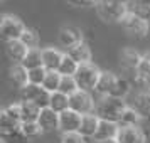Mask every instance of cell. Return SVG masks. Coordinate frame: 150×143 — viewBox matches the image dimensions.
<instances>
[{"instance_id":"cell-1","label":"cell","mask_w":150,"mask_h":143,"mask_svg":"<svg viewBox=\"0 0 150 143\" xmlns=\"http://www.w3.org/2000/svg\"><path fill=\"white\" fill-rule=\"evenodd\" d=\"M125 108H127V103L123 99H118V98H113V96H106V98H101L96 103L95 115L100 120H105V121L118 123Z\"/></svg>"},{"instance_id":"cell-2","label":"cell","mask_w":150,"mask_h":143,"mask_svg":"<svg viewBox=\"0 0 150 143\" xmlns=\"http://www.w3.org/2000/svg\"><path fill=\"white\" fill-rule=\"evenodd\" d=\"M96 12L105 22H122L128 14V4L118 0L96 2Z\"/></svg>"},{"instance_id":"cell-3","label":"cell","mask_w":150,"mask_h":143,"mask_svg":"<svg viewBox=\"0 0 150 143\" xmlns=\"http://www.w3.org/2000/svg\"><path fill=\"white\" fill-rule=\"evenodd\" d=\"M100 76H101V71L96 68L93 62H89V64H81L79 66L78 73L74 74V79L78 82V88L81 91L91 93V91H95Z\"/></svg>"},{"instance_id":"cell-4","label":"cell","mask_w":150,"mask_h":143,"mask_svg":"<svg viewBox=\"0 0 150 143\" xmlns=\"http://www.w3.org/2000/svg\"><path fill=\"white\" fill-rule=\"evenodd\" d=\"M25 25L21 19H17L14 15H4L0 20V34L5 42L10 41H21V37L25 32Z\"/></svg>"},{"instance_id":"cell-5","label":"cell","mask_w":150,"mask_h":143,"mask_svg":"<svg viewBox=\"0 0 150 143\" xmlns=\"http://www.w3.org/2000/svg\"><path fill=\"white\" fill-rule=\"evenodd\" d=\"M69 109L79 113L81 116L91 115V113H95V109H96V103L93 99L91 93L79 89L78 93H74L73 96H69Z\"/></svg>"},{"instance_id":"cell-6","label":"cell","mask_w":150,"mask_h":143,"mask_svg":"<svg viewBox=\"0 0 150 143\" xmlns=\"http://www.w3.org/2000/svg\"><path fill=\"white\" fill-rule=\"evenodd\" d=\"M22 99L24 101H30L37 104L41 109L49 108V101H51V93H47L42 86H35V84H27L24 89H21Z\"/></svg>"},{"instance_id":"cell-7","label":"cell","mask_w":150,"mask_h":143,"mask_svg":"<svg viewBox=\"0 0 150 143\" xmlns=\"http://www.w3.org/2000/svg\"><path fill=\"white\" fill-rule=\"evenodd\" d=\"M120 24H122V27L125 29L127 34L132 35V37H137V39H143L149 34V29H150V24H147L145 20L138 19L137 15L130 14V12L125 15V19Z\"/></svg>"},{"instance_id":"cell-8","label":"cell","mask_w":150,"mask_h":143,"mask_svg":"<svg viewBox=\"0 0 150 143\" xmlns=\"http://www.w3.org/2000/svg\"><path fill=\"white\" fill-rule=\"evenodd\" d=\"M83 116L73 109H66L64 113L59 115V130L64 133H79Z\"/></svg>"},{"instance_id":"cell-9","label":"cell","mask_w":150,"mask_h":143,"mask_svg":"<svg viewBox=\"0 0 150 143\" xmlns=\"http://www.w3.org/2000/svg\"><path fill=\"white\" fill-rule=\"evenodd\" d=\"M118 133H120V125L118 123L101 120L100 121V126H98V131H96V135L93 140L98 143L111 142V140H116L118 138Z\"/></svg>"},{"instance_id":"cell-10","label":"cell","mask_w":150,"mask_h":143,"mask_svg":"<svg viewBox=\"0 0 150 143\" xmlns=\"http://www.w3.org/2000/svg\"><path fill=\"white\" fill-rule=\"evenodd\" d=\"M59 42H61L64 47H74L78 44H81L83 41V32L81 29L74 27V25H64V27L59 30Z\"/></svg>"},{"instance_id":"cell-11","label":"cell","mask_w":150,"mask_h":143,"mask_svg":"<svg viewBox=\"0 0 150 143\" xmlns=\"http://www.w3.org/2000/svg\"><path fill=\"white\" fill-rule=\"evenodd\" d=\"M62 57H64V54L59 49H54V47L42 49V66L49 73H57V69H59L62 62Z\"/></svg>"},{"instance_id":"cell-12","label":"cell","mask_w":150,"mask_h":143,"mask_svg":"<svg viewBox=\"0 0 150 143\" xmlns=\"http://www.w3.org/2000/svg\"><path fill=\"white\" fill-rule=\"evenodd\" d=\"M118 79V76L110 73V71H101V76L98 79V84L95 88V93L101 98H106V96L111 94V91L115 88V82Z\"/></svg>"},{"instance_id":"cell-13","label":"cell","mask_w":150,"mask_h":143,"mask_svg":"<svg viewBox=\"0 0 150 143\" xmlns=\"http://www.w3.org/2000/svg\"><path fill=\"white\" fill-rule=\"evenodd\" d=\"M5 52H7V57L14 64H22L29 54V49L21 41H10L5 42Z\"/></svg>"},{"instance_id":"cell-14","label":"cell","mask_w":150,"mask_h":143,"mask_svg":"<svg viewBox=\"0 0 150 143\" xmlns=\"http://www.w3.org/2000/svg\"><path fill=\"white\" fill-rule=\"evenodd\" d=\"M22 130V121L19 120H14L12 116H8L5 111L0 113V131L4 138L7 136H14V135H19Z\"/></svg>"},{"instance_id":"cell-15","label":"cell","mask_w":150,"mask_h":143,"mask_svg":"<svg viewBox=\"0 0 150 143\" xmlns=\"http://www.w3.org/2000/svg\"><path fill=\"white\" fill-rule=\"evenodd\" d=\"M118 143H145V133L142 131L140 126H133V128H120V133H118V138H116Z\"/></svg>"},{"instance_id":"cell-16","label":"cell","mask_w":150,"mask_h":143,"mask_svg":"<svg viewBox=\"0 0 150 143\" xmlns=\"http://www.w3.org/2000/svg\"><path fill=\"white\" fill-rule=\"evenodd\" d=\"M37 123L41 125L44 131H56V130H59V115L51 108H44L39 115Z\"/></svg>"},{"instance_id":"cell-17","label":"cell","mask_w":150,"mask_h":143,"mask_svg":"<svg viewBox=\"0 0 150 143\" xmlns=\"http://www.w3.org/2000/svg\"><path fill=\"white\" fill-rule=\"evenodd\" d=\"M100 118L91 113V115H84L81 121V128H79V135L84 136V138H95L96 131H98V126H100Z\"/></svg>"},{"instance_id":"cell-18","label":"cell","mask_w":150,"mask_h":143,"mask_svg":"<svg viewBox=\"0 0 150 143\" xmlns=\"http://www.w3.org/2000/svg\"><path fill=\"white\" fill-rule=\"evenodd\" d=\"M8 79L14 82L17 88L24 89L29 84V71L22 64H14L8 69Z\"/></svg>"},{"instance_id":"cell-19","label":"cell","mask_w":150,"mask_h":143,"mask_svg":"<svg viewBox=\"0 0 150 143\" xmlns=\"http://www.w3.org/2000/svg\"><path fill=\"white\" fill-rule=\"evenodd\" d=\"M120 61H122L123 68L135 73L138 66H140V61H142V54H138L135 49H123L122 54H120Z\"/></svg>"},{"instance_id":"cell-20","label":"cell","mask_w":150,"mask_h":143,"mask_svg":"<svg viewBox=\"0 0 150 143\" xmlns=\"http://www.w3.org/2000/svg\"><path fill=\"white\" fill-rule=\"evenodd\" d=\"M68 54L74 59L79 66L81 64H89L91 62V49L86 42H81V44H78L74 47L68 49Z\"/></svg>"},{"instance_id":"cell-21","label":"cell","mask_w":150,"mask_h":143,"mask_svg":"<svg viewBox=\"0 0 150 143\" xmlns=\"http://www.w3.org/2000/svg\"><path fill=\"white\" fill-rule=\"evenodd\" d=\"M140 121H142V116L138 115V111L133 106H127L118 120V125L120 128H133V126H138Z\"/></svg>"},{"instance_id":"cell-22","label":"cell","mask_w":150,"mask_h":143,"mask_svg":"<svg viewBox=\"0 0 150 143\" xmlns=\"http://www.w3.org/2000/svg\"><path fill=\"white\" fill-rule=\"evenodd\" d=\"M42 109L34 104L30 101H21V116H22V123H32L39 120V115H41Z\"/></svg>"},{"instance_id":"cell-23","label":"cell","mask_w":150,"mask_h":143,"mask_svg":"<svg viewBox=\"0 0 150 143\" xmlns=\"http://www.w3.org/2000/svg\"><path fill=\"white\" fill-rule=\"evenodd\" d=\"M133 108L138 111L142 120H150V93H138L133 103Z\"/></svg>"},{"instance_id":"cell-24","label":"cell","mask_w":150,"mask_h":143,"mask_svg":"<svg viewBox=\"0 0 150 143\" xmlns=\"http://www.w3.org/2000/svg\"><path fill=\"white\" fill-rule=\"evenodd\" d=\"M128 4V12L137 15L138 19L150 24V4L147 2H127Z\"/></svg>"},{"instance_id":"cell-25","label":"cell","mask_w":150,"mask_h":143,"mask_svg":"<svg viewBox=\"0 0 150 143\" xmlns=\"http://www.w3.org/2000/svg\"><path fill=\"white\" fill-rule=\"evenodd\" d=\"M49 108L56 111L57 115L64 113L66 109H69V96L62 94V93H52L51 94V101H49Z\"/></svg>"},{"instance_id":"cell-26","label":"cell","mask_w":150,"mask_h":143,"mask_svg":"<svg viewBox=\"0 0 150 143\" xmlns=\"http://www.w3.org/2000/svg\"><path fill=\"white\" fill-rule=\"evenodd\" d=\"M132 81L130 79H127V77H122V76H118V79H116L115 82V88H113V91H111V94L113 98H118V99H123L125 101V98L128 96V93L132 91Z\"/></svg>"},{"instance_id":"cell-27","label":"cell","mask_w":150,"mask_h":143,"mask_svg":"<svg viewBox=\"0 0 150 143\" xmlns=\"http://www.w3.org/2000/svg\"><path fill=\"white\" fill-rule=\"evenodd\" d=\"M22 66L27 69V71H32V69H37V68H44L42 66V49H29V54L24 59Z\"/></svg>"},{"instance_id":"cell-28","label":"cell","mask_w":150,"mask_h":143,"mask_svg":"<svg viewBox=\"0 0 150 143\" xmlns=\"http://www.w3.org/2000/svg\"><path fill=\"white\" fill-rule=\"evenodd\" d=\"M78 69H79V64L71 57V56L66 52L64 54V57H62V62L61 66H59V69H57V73L61 76H68V77H74V74L78 73Z\"/></svg>"},{"instance_id":"cell-29","label":"cell","mask_w":150,"mask_h":143,"mask_svg":"<svg viewBox=\"0 0 150 143\" xmlns=\"http://www.w3.org/2000/svg\"><path fill=\"white\" fill-rule=\"evenodd\" d=\"M130 81H132V86L140 89V93H150V76L135 71L130 76Z\"/></svg>"},{"instance_id":"cell-30","label":"cell","mask_w":150,"mask_h":143,"mask_svg":"<svg viewBox=\"0 0 150 143\" xmlns=\"http://www.w3.org/2000/svg\"><path fill=\"white\" fill-rule=\"evenodd\" d=\"M61 81H62V76L59 73H49L47 71V76L42 82V88L46 89L47 93H57L59 91V86H61Z\"/></svg>"},{"instance_id":"cell-31","label":"cell","mask_w":150,"mask_h":143,"mask_svg":"<svg viewBox=\"0 0 150 143\" xmlns=\"http://www.w3.org/2000/svg\"><path fill=\"white\" fill-rule=\"evenodd\" d=\"M22 136L25 140H32V138H37L44 133V130L41 128V125L37 121H32V123H22V130H21Z\"/></svg>"},{"instance_id":"cell-32","label":"cell","mask_w":150,"mask_h":143,"mask_svg":"<svg viewBox=\"0 0 150 143\" xmlns=\"http://www.w3.org/2000/svg\"><path fill=\"white\" fill-rule=\"evenodd\" d=\"M78 91H79V88H78V82H76L74 77L62 76L61 86H59V93H62V94H66V96H73Z\"/></svg>"},{"instance_id":"cell-33","label":"cell","mask_w":150,"mask_h":143,"mask_svg":"<svg viewBox=\"0 0 150 143\" xmlns=\"http://www.w3.org/2000/svg\"><path fill=\"white\" fill-rule=\"evenodd\" d=\"M21 42L25 46L27 49H39V34L35 32L34 29H25L24 35L21 37Z\"/></svg>"},{"instance_id":"cell-34","label":"cell","mask_w":150,"mask_h":143,"mask_svg":"<svg viewBox=\"0 0 150 143\" xmlns=\"http://www.w3.org/2000/svg\"><path fill=\"white\" fill-rule=\"evenodd\" d=\"M47 76V71L44 68H37L29 71V84H35V86H42V82Z\"/></svg>"},{"instance_id":"cell-35","label":"cell","mask_w":150,"mask_h":143,"mask_svg":"<svg viewBox=\"0 0 150 143\" xmlns=\"http://www.w3.org/2000/svg\"><path fill=\"white\" fill-rule=\"evenodd\" d=\"M137 71L142 73V74L150 76V52H145V54L142 56V61H140V66H138Z\"/></svg>"},{"instance_id":"cell-36","label":"cell","mask_w":150,"mask_h":143,"mask_svg":"<svg viewBox=\"0 0 150 143\" xmlns=\"http://www.w3.org/2000/svg\"><path fill=\"white\" fill-rule=\"evenodd\" d=\"M61 143H84V136L79 133H64L61 136Z\"/></svg>"},{"instance_id":"cell-37","label":"cell","mask_w":150,"mask_h":143,"mask_svg":"<svg viewBox=\"0 0 150 143\" xmlns=\"http://www.w3.org/2000/svg\"><path fill=\"white\" fill-rule=\"evenodd\" d=\"M71 5H74V7H89V5H95L96 7V2H79V0H73L71 2Z\"/></svg>"},{"instance_id":"cell-38","label":"cell","mask_w":150,"mask_h":143,"mask_svg":"<svg viewBox=\"0 0 150 143\" xmlns=\"http://www.w3.org/2000/svg\"><path fill=\"white\" fill-rule=\"evenodd\" d=\"M103 143H118L116 140H111V142H103Z\"/></svg>"},{"instance_id":"cell-39","label":"cell","mask_w":150,"mask_h":143,"mask_svg":"<svg viewBox=\"0 0 150 143\" xmlns=\"http://www.w3.org/2000/svg\"><path fill=\"white\" fill-rule=\"evenodd\" d=\"M0 143H7V140H5V138H4V140H2V142H0Z\"/></svg>"}]
</instances>
